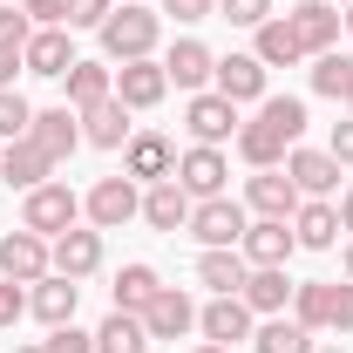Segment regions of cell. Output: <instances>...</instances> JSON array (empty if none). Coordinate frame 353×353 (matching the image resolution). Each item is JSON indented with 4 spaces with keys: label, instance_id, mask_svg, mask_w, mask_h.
<instances>
[{
    "label": "cell",
    "instance_id": "6da1fadb",
    "mask_svg": "<svg viewBox=\"0 0 353 353\" xmlns=\"http://www.w3.org/2000/svg\"><path fill=\"white\" fill-rule=\"evenodd\" d=\"M102 34V54L123 68V61H150L157 41H163V14H150L143 0H123V7H109V21L95 28Z\"/></svg>",
    "mask_w": 353,
    "mask_h": 353
},
{
    "label": "cell",
    "instance_id": "7a4b0ae2",
    "mask_svg": "<svg viewBox=\"0 0 353 353\" xmlns=\"http://www.w3.org/2000/svg\"><path fill=\"white\" fill-rule=\"evenodd\" d=\"M204 252H231V245H245V231H252V211L224 190V197H204V204H190V224H183Z\"/></svg>",
    "mask_w": 353,
    "mask_h": 353
},
{
    "label": "cell",
    "instance_id": "3957f363",
    "mask_svg": "<svg viewBox=\"0 0 353 353\" xmlns=\"http://www.w3.org/2000/svg\"><path fill=\"white\" fill-rule=\"evenodd\" d=\"M21 224H28V231H41L48 245H54L61 231H75V224H82V197H75L61 176H48L41 190H28V204H21Z\"/></svg>",
    "mask_w": 353,
    "mask_h": 353
},
{
    "label": "cell",
    "instance_id": "277c9868",
    "mask_svg": "<svg viewBox=\"0 0 353 353\" xmlns=\"http://www.w3.org/2000/svg\"><path fill=\"white\" fill-rule=\"evenodd\" d=\"M82 218L95 224V231H123L130 218H143V183H136V176H102L82 197Z\"/></svg>",
    "mask_w": 353,
    "mask_h": 353
},
{
    "label": "cell",
    "instance_id": "5b68a950",
    "mask_svg": "<svg viewBox=\"0 0 353 353\" xmlns=\"http://www.w3.org/2000/svg\"><path fill=\"white\" fill-rule=\"evenodd\" d=\"M183 130H190V143L224 150V143L238 136V102H224L218 88H197V95H190V109H183Z\"/></svg>",
    "mask_w": 353,
    "mask_h": 353
},
{
    "label": "cell",
    "instance_id": "8992f818",
    "mask_svg": "<svg viewBox=\"0 0 353 353\" xmlns=\"http://www.w3.org/2000/svg\"><path fill=\"white\" fill-rule=\"evenodd\" d=\"M176 183L204 204V197H224L231 190V157L224 150H211V143H190L183 157H176Z\"/></svg>",
    "mask_w": 353,
    "mask_h": 353
},
{
    "label": "cell",
    "instance_id": "52a82bcc",
    "mask_svg": "<svg viewBox=\"0 0 353 353\" xmlns=\"http://www.w3.org/2000/svg\"><path fill=\"white\" fill-rule=\"evenodd\" d=\"M123 176H136L143 190L163 183V176H176V143L157 136V130H136L130 143H123Z\"/></svg>",
    "mask_w": 353,
    "mask_h": 353
},
{
    "label": "cell",
    "instance_id": "ba28073f",
    "mask_svg": "<svg viewBox=\"0 0 353 353\" xmlns=\"http://www.w3.org/2000/svg\"><path fill=\"white\" fill-rule=\"evenodd\" d=\"M299 204H306V197H299V183L285 176V163H279V170H252V176H245V211H252V218H285V224H292Z\"/></svg>",
    "mask_w": 353,
    "mask_h": 353
},
{
    "label": "cell",
    "instance_id": "9c48e42d",
    "mask_svg": "<svg viewBox=\"0 0 353 353\" xmlns=\"http://www.w3.org/2000/svg\"><path fill=\"white\" fill-rule=\"evenodd\" d=\"M54 272V259H48V238L41 231H7L0 238V279H14V285H34V279H48Z\"/></svg>",
    "mask_w": 353,
    "mask_h": 353
},
{
    "label": "cell",
    "instance_id": "30bf717a",
    "mask_svg": "<svg viewBox=\"0 0 353 353\" xmlns=\"http://www.w3.org/2000/svg\"><path fill=\"white\" fill-rule=\"evenodd\" d=\"M252 326H259V312L245 306L238 292H224L211 306H197V333L211 340V347H238V340H252Z\"/></svg>",
    "mask_w": 353,
    "mask_h": 353
},
{
    "label": "cell",
    "instance_id": "8fae6325",
    "mask_svg": "<svg viewBox=\"0 0 353 353\" xmlns=\"http://www.w3.org/2000/svg\"><path fill=\"white\" fill-rule=\"evenodd\" d=\"M143 333H150V340H183V333H197V299H190L183 285H163V292L143 306Z\"/></svg>",
    "mask_w": 353,
    "mask_h": 353
},
{
    "label": "cell",
    "instance_id": "7c38bea8",
    "mask_svg": "<svg viewBox=\"0 0 353 353\" xmlns=\"http://www.w3.org/2000/svg\"><path fill=\"white\" fill-rule=\"evenodd\" d=\"M285 21H292L299 48H306V61H312V54H333V48H340V7H333V0H299Z\"/></svg>",
    "mask_w": 353,
    "mask_h": 353
},
{
    "label": "cell",
    "instance_id": "4fadbf2b",
    "mask_svg": "<svg viewBox=\"0 0 353 353\" xmlns=\"http://www.w3.org/2000/svg\"><path fill=\"white\" fill-rule=\"evenodd\" d=\"M211 88H218L224 102H265V61L259 54H218V68H211Z\"/></svg>",
    "mask_w": 353,
    "mask_h": 353
},
{
    "label": "cell",
    "instance_id": "5bb4252c",
    "mask_svg": "<svg viewBox=\"0 0 353 353\" xmlns=\"http://www.w3.org/2000/svg\"><path fill=\"white\" fill-rule=\"evenodd\" d=\"M48 176H54V163H48V150L34 143V136H21V143H0V183H14V190L28 197V190H41Z\"/></svg>",
    "mask_w": 353,
    "mask_h": 353
},
{
    "label": "cell",
    "instance_id": "9a60e30c",
    "mask_svg": "<svg viewBox=\"0 0 353 353\" xmlns=\"http://www.w3.org/2000/svg\"><path fill=\"white\" fill-rule=\"evenodd\" d=\"M28 136L41 143V150H48V163L61 170V163L82 150V116H75L68 102H61V109H34V130H28Z\"/></svg>",
    "mask_w": 353,
    "mask_h": 353
},
{
    "label": "cell",
    "instance_id": "2e32d148",
    "mask_svg": "<svg viewBox=\"0 0 353 353\" xmlns=\"http://www.w3.org/2000/svg\"><path fill=\"white\" fill-rule=\"evenodd\" d=\"M48 259H54V272H61V279H75V285H82L88 272H102V231H95V224H75V231H61V238H54V245H48Z\"/></svg>",
    "mask_w": 353,
    "mask_h": 353
},
{
    "label": "cell",
    "instance_id": "e0dca14e",
    "mask_svg": "<svg viewBox=\"0 0 353 353\" xmlns=\"http://www.w3.org/2000/svg\"><path fill=\"white\" fill-rule=\"evenodd\" d=\"M170 95V75H163V61L150 54V61H123L116 68V102L123 109H157Z\"/></svg>",
    "mask_w": 353,
    "mask_h": 353
},
{
    "label": "cell",
    "instance_id": "ac0fdd59",
    "mask_svg": "<svg viewBox=\"0 0 353 353\" xmlns=\"http://www.w3.org/2000/svg\"><path fill=\"white\" fill-rule=\"evenodd\" d=\"M75 116H82V143H95V150H123V143L136 136V123H130L136 109H123L116 95L88 102V109H75Z\"/></svg>",
    "mask_w": 353,
    "mask_h": 353
},
{
    "label": "cell",
    "instance_id": "d6986e66",
    "mask_svg": "<svg viewBox=\"0 0 353 353\" xmlns=\"http://www.w3.org/2000/svg\"><path fill=\"white\" fill-rule=\"evenodd\" d=\"M75 299H82V285L61 279V272H48V279L28 285V312H34L41 326H68V319H75Z\"/></svg>",
    "mask_w": 353,
    "mask_h": 353
},
{
    "label": "cell",
    "instance_id": "ffe728a7",
    "mask_svg": "<svg viewBox=\"0 0 353 353\" xmlns=\"http://www.w3.org/2000/svg\"><path fill=\"white\" fill-rule=\"evenodd\" d=\"M285 176L299 183V197H333L340 190V163L326 150H299V143L285 150Z\"/></svg>",
    "mask_w": 353,
    "mask_h": 353
},
{
    "label": "cell",
    "instance_id": "44dd1931",
    "mask_svg": "<svg viewBox=\"0 0 353 353\" xmlns=\"http://www.w3.org/2000/svg\"><path fill=\"white\" fill-rule=\"evenodd\" d=\"M190 204H197V197H190L176 176H163V183L143 190V224H150V231H183V224H190Z\"/></svg>",
    "mask_w": 353,
    "mask_h": 353
},
{
    "label": "cell",
    "instance_id": "7402d4cb",
    "mask_svg": "<svg viewBox=\"0 0 353 353\" xmlns=\"http://www.w3.org/2000/svg\"><path fill=\"white\" fill-rule=\"evenodd\" d=\"M292 238H299L306 252H333V245H340V204H333V197H306V204L292 211Z\"/></svg>",
    "mask_w": 353,
    "mask_h": 353
},
{
    "label": "cell",
    "instance_id": "603a6c76",
    "mask_svg": "<svg viewBox=\"0 0 353 353\" xmlns=\"http://www.w3.org/2000/svg\"><path fill=\"white\" fill-rule=\"evenodd\" d=\"M211 68H218V54L197 41V34H183V41H170V54H163V75H170L176 88H211Z\"/></svg>",
    "mask_w": 353,
    "mask_h": 353
},
{
    "label": "cell",
    "instance_id": "cb8c5ba5",
    "mask_svg": "<svg viewBox=\"0 0 353 353\" xmlns=\"http://www.w3.org/2000/svg\"><path fill=\"white\" fill-rule=\"evenodd\" d=\"M245 265H285L292 252H299V238H292V224L285 218H252V231H245Z\"/></svg>",
    "mask_w": 353,
    "mask_h": 353
},
{
    "label": "cell",
    "instance_id": "d4e9b609",
    "mask_svg": "<svg viewBox=\"0 0 353 353\" xmlns=\"http://www.w3.org/2000/svg\"><path fill=\"white\" fill-rule=\"evenodd\" d=\"M292 285H299V279H285V265H252V279H245V292H238V299L259 312V319H272V312L292 306Z\"/></svg>",
    "mask_w": 353,
    "mask_h": 353
},
{
    "label": "cell",
    "instance_id": "484cf974",
    "mask_svg": "<svg viewBox=\"0 0 353 353\" xmlns=\"http://www.w3.org/2000/svg\"><path fill=\"white\" fill-rule=\"evenodd\" d=\"M28 75H48V82H61L68 68H75V41H68V28H34V41H28Z\"/></svg>",
    "mask_w": 353,
    "mask_h": 353
},
{
    "label": "cell",
    "instance_id": "4316f807",
    "mask_svg": "<svg viewBox=\"0 0 353 353\" xmlns=\"http://www.w3.org/2000/svg\"><path fill=\"white\" fill-rule=\"evenodd\" d=\"M231 143H238V157H245L252 170H279V163H285V150H292V143H285V136L272 130L265 116H252V123H238V136H231Z\"/></svg>",
    "mask_w": 353,
    "mask_h": 353
},
{
    "label": "cell",
    "instance_id": "83f0119b",
    "mask_svg": "<svg viewBox=\"0 0 353 353\" xmlns=\"http://www.w3.org/2000/svg\"><path fill=\"white\" fill-rule=\"evenodd\" d=\"M252 34H259V48H252V54H259L265 68H299V61H306V48H299V34H292V21H285V14L259 21Z\"/></svg>",
    "mask_w": 353,
    "mask_h": 353
},
{
    "label": "cell",
    "instance_id": "f1b7e54d",
    "mask_svg": "<svg viewBox=\"0 0 353 353\" xmlns=\"http://www.w3.org/2000/svg\"><path fill=\"white\" fill-rule=\"evenodd\" d=\"M245 279H252V265H245L238 245H231V252H197V285H211V299L245 292Z\"/></svg>",
    "mask_w": 353,
    "mask_h": 353
},
{
    "label": "cell",
    "instance_id": "f546056e",
    "mask_svg": "<svg viewBox=\"0 0 353 353\" xmlns=\"http://www.w3.org/2000/svg\"><path fill=\"white\" fill-rule=\"evenodd\" d=\"M109 292H116V312H143L157 292H163V279H157V265L136 259V265H123V272H116V285H109Z\"/></svg>",
    "mask_w": 353,
    "mask_h": 353
},
{
    "label": "cell",
    "instance_id": "4dcf8cb0",
    "mask_svg": "<svg viewBox=\"0 0 353 353\" xmlns=\"http://www.w3.org/2000/svg\"><path fill=\"white\" fill-rule=\"evenodd\" d=\"M61 82H68V109H88V102L116 95V68H109V61H75Z\"/></svg>",
    "mask_w": 353,
    "mask_h": 353
},
{
    "label": "cell",
    "instance_id": "1f68e13d",
    "mask_svg": "<svg viewBox=\"0 0 353 353\" xmlns=\"http://www.w3.org/2000/svg\"><path fill=\"white\" fill-rule=\"evenodd\" d=\"M95 353H150L143 312H109V319L95 326Z\"/></svg>",
    "mask_w": 353,
    "mask_h": 353
},
{
    "label": "cell",
    "instance_id": "d6a6232c",
    "mask_svg": "<svg viewBox=\"0 0 353 353\" xmlns=\"http://www.w3.org/2000/svg\"><path fill=\"white\" fill-rule=\"evenodd\" d=\"M252 347H259V353H312V333L299 326V319L272 312V319H259V326H252Z\"/></svg>",
    "mask_w": 353,
    "mask_h": 353
},
{
    "label": "cell",
    "instance_id": "836d02e7",
    "mask_svg": "<svg viewBox=\"0 0 353 353\" xmlns=\"http://www.w3.org/2000/svg\"><path fill=\"white\" fill-rule=\"evenodd\" d=\"M353 88V54H312V95H326V102H347Z\"/></svg>",
    "mask_w": 353,
    "mask_h": 353
},
{
    "label": "cell",
    "instance_id": "e575fe53",
    "mask_svg": "<svg viewBox=\"0 0 353 353\" xmlns=\"http://www.w3.org/2000/svg\"><path fill=\"white\" fill-rule=\"evenodd\" d=\"M259 116H265L279 136H285V143H299V136H306V102H299V95H265Z\"/></svg>",
    "mask_w": 353,
    "mask_h": 353
},
{
    "label": "cell",
    "instance_id": "d590c367",
    "mask_svg": "<svg viewBox=\"0 0 353 353\" xmlns=\"http://www.w3.org/2000/svg\"><path fill=\"white\" fill-rule=\"evenodd\" d=\"M292 319L306 333H326V279H299L292 285Z\"/></svg>",
    "mask_w": 353,
    "mask_h": 353
},
{
    "label": "cell",
    "instance_id": "8d00e7d4",
    "mask_svg": "<svg viewBox=\"0 0 353 353\" xmlns=\"http://www.w3.org/2000/svg\"><path fill=\"white\" fill-rule=\"evenodd\" d=\"M28 130H34V102L21 88H0V143H21Z\"/></svg>",
    "mask_w": 353,
    "mask_h": 353
},
{
    "label": "cell",
    "instance_id": "74e56055",
    "mask_svg": "<svg viewBox=\"0 0 353 353\" xmlns=\"http://www.w3.org/2000/svg\"><path fill=\"white\" fill-rule=\"evenodd\" d=\"M28 41H34V21L21 7H0V48L7 54H28Z\"/></svg>",
    "mask_w": 353,
    "mask_h": 353
},
{
    "label": "cell",
    "instance_id": "f35d334b",
    "mask_svg": "<svg viewBox=\"0 0 353 353\" xmlns=\"http://www.w3.org/2000/svg\"><path fill=\"white\" fill-rule=\"evenodd\" d=\"M41 347H48V353H95V333H82V326L68 319V326H48Z\"/></svg>",
    "mask_w": 353,
    "mask_h": 353
},
{
    "label": "cell",
    "instance_id": "ab89813d",
    "mask_svg": "<svg viewBox=\"0 0 353 353\" xmlns=\"http://www.w3.org/2000/svg\"><path fill=\"white\" fill-rule=\"evenodd\" d=\"M326 326L333 333H353V279L347 285H326Z\"/></svg>",
    "mask_w": 353,
    "mask_h": 353
},
{
    "label": "cell",
    "instance_id": "60d3db41",
    "mask_svg": "<svg viewBox=\"0 0 353 353\" xmlns=\"http://www.w3.org/2000/svg\"><path fill=\"white\" fill-rule=\"evenodd\" d=\"M218 14L231 28H259V21H272V0H218Z\"/></svg>",
    "mask_w": 353,
    "mask_h": 353
},
{
    "label": "cell",
    "instance_id": "b9f144b4",
    "mask_svg": "<svg viewBox=\"0 0 353 353\" xmlns=\"http://www.w3.org/2000/svg\"><path fill=\"white\" fill-rule=\"evenodd\" d=\"M109 7H116V0H68V34H75V28H102Z\"/></svg>",
    "mask_w": 353,
    "mask_h": 353
},
{
    "label": "cell",
    "instance_id": "7bdbcfd3",
    "mask_svg": "<svg viewBox=\"0 0 353 353\" xmlns=\"http://www.w3.org/2000/svg\"><path fill=\"white\" fill-rule=\"evenodd\" d=\"M21 14L34 28H68V0H21Z\"/></svg>",
    "mask_w": 353,
    "mask_h": 353
},
{
    "label": "cell",
    "instance_id": "ee69618b",
    "mask_svg": "<svg viewBox=\"0 0 353 353\" xmlns=\"http://www.w3.org/2000/svg\"><path fill=\"white\" fill-rule=\"evenodd\" d=\"M326 157H333L340 170H353V116H340V123H333V136H326Z\"/></svg>",
    "mask_w": 353,
    "mask_h": 353
},
{
    "label": "cell",
    "instance_id": "f6af8a7d",
    "mask_svg": "<svg viewBox=\"0 0 353 353\" xmlns=\"http://www.w3.org/2000/svg\"><path fill=\"white\" fill-rule=\"evenodd\" d=\"M28 312V285H14V279H0V326H14Z\"/></svg>",
    "mask_w": 353,
    "mask_h": 353
},
{
    "label": "cell",
    "instance_id": "bcb514c9",
    "mask_svg": "<svg viewBox=\"0 0 353 353\" xmlns=\"http://www.w3.org/2000/svg\"><path fill=\"white\" fill-rule=\"evenodd\" d=\"M211 7L218 0H163V14H176V21H211Z\"/></svg>",
    "mask_w": 353,
    "mask_h": 353
},
{
    "label": "cell",
    "instance_id": "7dc6e473",
    "mask_svg": "<svg viewBox=\"0 0 353 353\" xmlns=\"http://www.w3.org/2000/svg\"><path fill=\"white\" fill-rule=\"evenodd\" d=\"M14 75H28V61H21V54H7V48H0V88H14Z\"/></svg>",
    "mask_w": 353,
    "mask_h": 353
},
{
    "label": "cell",
    "instance_id": "c3c4849f",
    "mask_svg": "<svg viewBox=\"0 0 353 353\" xmlns=\"http://www.w3.org/2000/svg\"><path fill=\"white\" fill-rule=\"evenodd\" d=\"M340 231H353V190H340Z\"/></svg>",
    "mask_w": 353,
    "mask_h": 353
},
{
    "label": "cell",
    "instance_id": "681fc988",
    "mask_svg": "<svg viewBox=\"0 0 353 353\" xmlns=\"http://www.w3.org/2000/svg\"><path fill=\"white\" fill-rule=\"evenodd\" d=\"M340 28H347V34H353V7H347V14H340Z\"/></svg>",
    "mask_w": 353,
    "mask_h": 353
},
{
    "label": "cell",
    "instance_id": "f907efd6",
    "mask_svg": "<svg viewBox=\"0 0 353 353\" xmlns=\"http://www.w3.org/2000/svg\"><path fill=\"white\" fill-rule=\"evenodd\" d=\"M197 353H231V347H211V340H204V347H197Z\"/></svg>",
    "mask_w": 353,
    "mask_h": 353
},
{
    "label": "cell",
    "instance_id": "816d5d0a",
    "mask_svg": "<svg viewBox=\"0 0 353 353\" xmlns=\"http://www.w3.org/2000/svg\"><path fill=\"white\" fill-rule=\"evenodd\" d=\"M14 353H48V347H41V340H34V347H14Z\"/></svg>",
    "mask_w": 353,
    "mask_h": 353
},
{
    "label": "cell",
    "instance_id": "f5cc1de1",
    "mask_svg": "<svg viewBox=\"0 0 353 353\" xmlns=\"http://www.w3.org/2000/svg\"><path fill=\"white\" fill-rule=\"evenodd\" d=\"M347 279H353V238H347Z\"/></svg>",
    "mask_w": 353,
    "mask_h": 353
},
{
    "label": "cell",
    "instance_id": "db71d44e",
    "mask_svg": "<svg viewBox=\"0 0 353 353\" xmlns=\"http://www.w3.org/2000/svg\"><path fill=\"white\" fill-rule=\"evenodd\" d=\"M312 353H347V347H312Z\"/></svg>",
    "mask_w": 353,
    "mask_h": 353
},
{
    "label": "cell",
    "instance_id": "11a10c76",
    "mask_svg": "<svg viewBox=\"0 0 353 353\" xmlns=\"http://www.w3.org/2000/svg\"><path fill=\"white\" fill-rule=\"evenodd\" d=\"M347 116H353V88H347Z\"/></svg>",
    "mask_w": 353,
    "mask_h": 353
},
{
    "label": "cell",
    "instance_id": "9f6ffc18",
    "mask_svg": "<svg viewBox=\"0 0 353 353\" xmlns=\"http://www.w3.org/2000/svg\"><path fill=\"white\" fill-rule=\"evenodd\" d=\"M333 7H353V0H333Z\"/></svg>",
    "mask_w": 353,
    "mask_h": 353
},
{
    "label": "cell",
    "instance_id": "6f0895ef",
    "mask_svg": "<svg viewBox=\"0 0 353 353\" xmlns=\"http://www.w3.org/2000/svg\"><path fill=\"white\" fill-rule=\"evenodd\" d=\"M285 7H299V0H285Z\"/></svg>",
    "mask_w": 353,
    "mask_h": 353
},
{
    "label": "cell",
    "instance_id": "680465c9",
    "mask_svg": "<svg viewBox=\"0 0 353 353\" xmlns=\"http://www.w3.org/2000/svg\"><path fill=\"white\" fill-rule=\"evenodd\" d=\"M0 7H7V0H0Z\"/></svg>",
    "mask_w": 353,
    "mask_h": 353
}]
</instances>
